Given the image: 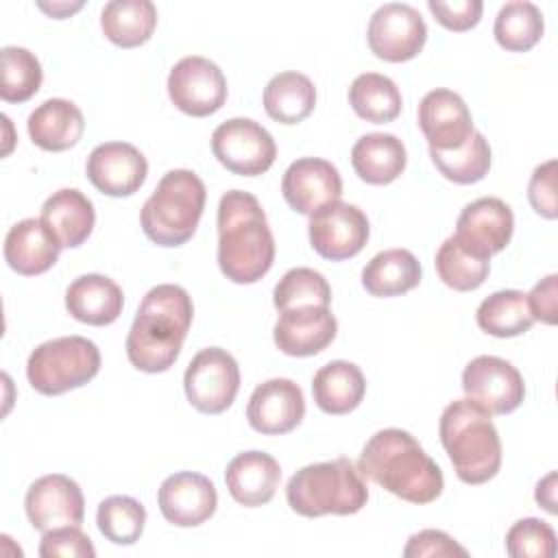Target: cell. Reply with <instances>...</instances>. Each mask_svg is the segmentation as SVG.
<instances>
[{"label":"cell","mask_w":558,"mask_h":558,"mask_svg":"<svg viewBox=\"0 0 558 558\" xmlns=\"http://www.w3.org/2000/svg\"><path fill=\"white\" fill-rule=\"evenodd\" d=\"M512 231V209L497 196H484L460 211L453 238L475 257L490 259L510 244Z\"/></svg>","instance_id":"obj_14"},{"label":"cell","mask_w":558,"mask_h":558,"mask_svg":"<svg viewBox=\"0 0 558 558\" xmlns=\"http://www.w3.org/2000/svg\"><path fill=\"white\" fill-rule=\"evenodd\" d=\"M536 504L543 506L547 512L556 514V473H549L536 484Z\"/></svg>","instance_id":"obj_46"},{"label":"cell","mask_w":558,"mask_h":558,"mask_svg":"<svg viewBox=\"0 0 558 558\" xmlns=\"http://www.w3.org/2000/svg\"><path fill=\"white\" fill-rule=\"evenodd\" d=\"M429 157L445 179L460 185H471L488 174L493 153L484 133L473 131L460 148L447 153L429 150Z\"/></svg>","instance_id":"obj_35"},{"label":"cell","mask_w":558,"mask_h":558,"mask_svg":"<svg viewBox=\"0 0 558 558\" xmlns=\"http://www.w3.org/2000/svg\"><path fill=\"white\" fill-rule=\"evenodd\" d=\"M172 105L194 118L216 113L227 100V78L207 57L190 54L179 59L168 74Z\"/></svg>","instance_id":"obj_10"},{"label":"cell","mask_w":558,"mask_h":558,"mask_svg":"<svg viewBox=\"0 0 558 558\" xmlns=\"http://www.w3.org/2000/svg\"><path fill=\"white\" fill-rule=\"evenodd\" d=\"M418 126L429 144V150L440 153L460 148L475 131L464 98L445 87L432 89L421 98Z\"/></svg>","instance_id":"obj_18"},{"label":"cell","mask_w":558,"mask_h":558,"mask_svg":"<svg viewBox=\"0 0 558 558\" xmlns=\"http://www.w3.org/2000/svg\"><path fill=\"white\" fill-rule=\"evenodd\" d=\"M405 558H423V556H462L466 558L469 551L456 543L453 536H449L442 530H421L408 538V545L403 547Z\"/></svg>","instance_id":"obj_44"},{"label":"cell","mask_w":558,"mask_h":558,"mask_svg":"<svg viewBox=\"0 0 558 558\" xmlns=\"http://www.w3.org/2000/svg\"><path fill=\"white\" fill-rule=\"evenodd\" d=\"M61 248V242L41 218H24L15 222L4 238L7 264L26 277L41 275L52 268Z\"/></svg>","instance_id":"obj_23"},{"label":"cell","mask_w":558,"mask_h":558,"mask_svg":"<svg viewBox=\"0 0 558 558\" xmlns=\"http://www.w3.org/2000/svg\"><path fill=\"white\" fill-rule=\"evenodd\" d=\"M205 198L207 190L196 172L185 168L168 170L140 214L146 238L159 246L185 244L196 233Z\"/></svg>","instance_id":"obj_6"},{"label":"cell","mask_w":558,"mask_h":558,"mask_svg":"<svg viewBox=\"0 0 558 558\" xmlns=\"http://www.w3.org/2000/svg\"><path fill=\"white\" fill-rule=\"evenodd\" d=\"M440 442L464 484H484L501 466L499 432L482 405L469 397L451 401L438 423Z\"/></svg>","instance_id":"obj_4"},{"label":"cell","mask_w":558,"mask_h":558,"mask_svg":"<svg viewBox=\"0 0 558 558\" xmlns=\"http://www.w3.org/2000/svg\"><path fill=\"white\" fill-rule=\"evenodd\" d=\"M427 9L434 13V17L449 31L462 33L473 28L482 17V0H427Z\"/></svg>","instance_id":"obj_43"},{"label":"cell","mask_w":558,"mask_h":558,"mask_svg":"<svg viewBox=\"0 0 558 558\" xmlns=\"http://www.w3.org/2000/svg\"><path fill=\"white\" fill-rule=\"evenodd\" d=\"M96 525L116 545H133L146 525V508L129 495H111L98 504Z\"/></svg>","instance_id":"obj_37"},{"label":"cell","mask_w":558,"mask_h":558,"mask_svg":"<svg viewBox=\"0 0 558 558\" xmlns=\"http://www.w3.org/2000/svg\"><path fill=\"white\" fill-rule=\"evenodd\" d=\"M545 31V20L541 9L527 0L506 2L495 17V39L501 48L510 52H525L534 48Z\"/></svg>","instance_id":"obj_34"},{"label":"cell","mask_w":558,"mask_h":558,"mask_svg":"<svg viewBox=\"0 0 558 558\" xmlns=\"http://www.w3.org/2000/svg\"><path fill=\"white\" fill-rule=\"evenodd\" d=\"M506 551L512 558H554L556 532L541 519H519L506 534Z\"/></svg>","instance_id":"obj_40"},{"label":"cell","mask_w":558,"mask_h":558,"mask_svg":"<svg viewBox=\"0 0 558 558\" xmlns=\"http://www.w3.org/2000/svg\"><path fill=\"white\" fill-rule=\"evenodd\" d=\"M366 39L375 57L401 63L414 59L423 50L427 41V24L412 4L386 2L371 15Z\"/></svg>","instance_id":"obj_11"},{"label":"cell","mask_w":558,"mask_h":558,"mask_svg":"<svg viewBox=\"0 0 558 558\" xmlns=\"http://www.w3.org/2000/svg\"><path fill=\"white\" fill-rule=\"evenodd\" d=\"M2 59V85L0 98L4 102H24L33 98L41 87V63L39 59L20 46H4L0 50Z\"/></svg>","instance_id":"obj_38"},{"label":"cell","mask_w":558,"mask_h":558,"mask_svg":"<svg viewBox=\"0 0 558 558\" xmlns=\"http://www.w3.org/2000/svg\"><path fill=\"white\" fill-rule=\"evenodd\" d=\"M434 264L440 281L458 292L477 290L490 272V259L475 257L473 253L462 248L453 235L440 244Z\"/></svg>","instance_id":"obj_36"},{"label":"cell","mask_w":558,"mask_h":558,"mask_svg":"<svg viewBox=\"0 0 558 558\" xmlns=\"http://www.w3.org/2000/svg\"><path fill=\"white\" fill-rule=\"evenodd\" d=\"M41 558H94L96 549L89 536L78 525H63L44 532L39 543Z\"/></svg>","instance_id":"obj_41"},{"label":"cell","mask_w":558,"mask_h":558,"mask_svg":"<svg viewBox=\"0 0 558 558\" xmlns=\"http://www.w3.org/2000/svg\"><path fill=\"white\" fill-rule=\"evenodd\" d=\"M464 395L490 414L514 412L525 397L517 366L497 355H477L462 371Z\"/></svg>","instance_id":"obj_13"},{"label":"cell","mask_w":558,"mask_h":558,"mask_svg":"<svg viewBox=\"0 0 558 558\" xmlns=\"http://www.w3.org/2000/svg\"><path fill=\"white\" fill-rule=\"evenodd\" d=\"M41 220L65 248L81 246L94 229V203L76 187L52 192L41 205Z\"/></svg>","instance_id":"obj_26"},{"label":"cell","mask_w":558,"mask_h":558,"mask_svg":"<svg viewBox=\"0 0 558 558\" xmlns=\"http://www.w3.org/2000/svg\"><path fill=\"white\" fill-rule=\"evenodd\" d=\"M85 172L98 192L120 198L135 194L144 185L148 161L129 142H105L89 153Z\"/></svg>","instance_id":"obj_16"},{"label":"cell","mask_w":558,"mask_h":558,"mask_svg":"<svg viewBox=\"0 0 558 558\" xmlns=\"http://www.w3.org/2000/svg\"><path fill=\"white\" fill-rule=\"evenodd\" d=\"M124 307L122 288L98 272L76 277L65 290V310L85 325L105 327L118 320Z\"/></svg>","instance_id":"obj_24"},{"label":"cell","mask_w":558,"mask_h":558,"mask_svg":"<svg viewBox=\"0 0 558 558\" xmlns=\"http://www.w3.org/2000/svg\"><path fill=\"white\" fill-rule=\"evenodd\" d=\"M307 233L312 248L320 257L342 262L355 257L366 246L371 225L357 205L333 201L310 216Z\"/></svg>","instance_id":"obj_12"},{"label":"cell","mask_w":558,"mask_h":558,"mask_svg":"<svg viewBox=\"0 0 558 558\" xmlns=\"http://www.w3.org/2000/svg\"><path fill=\"white\" fill-rule=\"evenodd\" d=\"M194 318L192 296L177 283L150 288L133 318L126 336V357L144 373L168 371L183 347Z\"/></svg>","instance_id":"obj_2"},{"label":"cell","mask_w":558,"mask_h":558,"mask_svg":"<svg viewBox=\"0 0 558 558\" xmlns=\"http://www.w3.org/2000/svg\"><path fill=\"white\" fill-rule=\"evenodd\" d=\"M316 107V87L310 76L288 70L275 74L264 87V109L281 124L303 122Z\"/></svg>","instance_id":"obj_31"},{"label":"cell","mask_w":558,"mask_h":558,"mask_svg":"<svg viewBox=\"0 0 558 558\" xmlns=\"http://www.w3.org/2000/svg\"><path fill=\"white\" fill-rule=\"evenodd\" d=\"M281 482L279 462L266 451H242L238 453L225 471V484L229 495L246 506L257 508L268 504Z\"/></svg>","instance_id":"obj_22"},{"label":"cell","mask_w":558,"mask_h":558,"mask_svg":"<svg viewBox=\"0 0 558 558\" xmlns=\"http://www.w3.org/2000/svg\"><path fill=\"white\" fill-rule=\"evenodd\" d=\"M421 283V264L408 248H388L371 257L362 286L373 296H399Z\"/></svg>","instance_id":"obj_29"},{"label":"cell","mask_w":558,"mask_h":558,"mask_svg":"<svg viewBox=\"0 0 558 558\" xmlns=\"http://www.w3.org/2000/svg\"><path fill=\"white\" fill-rule=\"evenodd\" d=\"M408 163L403 142L392 133H366L351 148L355 174L371 185L392 183Z\"/></svg>","instance_id":"obj_27"},{"label":"cell","mask_w":558,"mask_h":558,"mask_svg":"<svg viewBox=\"0 0 558 558\" xmlns=\"http://www.w3.org/2000/svg\"><path fill=\"white\" fill-rule=\"evenodd\" d=\"M558 275H547L545 279H541L527 296V305L532 312L534 320L554 325L556 323V310H558Z\"/></svg>","instance_id":"obj_45"},{"label":"cell","mask_w":558,"mask_h":558,"mask_svg":"<svg viewBox=\"0 0 558 558\" xmlns=\"http://www.w3.org/2000/svg\"><path fill=\"white\" fill-rule=\"evenodd\" d=\"M157 504L168 523L177 527H196L214 517L218 493L214 482L203 473L179 471L161 482Z\"/></svg>","instance_id":"obj_17"},{"label":"cell","mask_w":558,"mask_h":558,"mask_svg":"<svg viewBox=\"0 0 558 558\" xmlns=\"http://www.w3.org/2000/svg\"><path fill=\"white\" fill-rule=\"evenodd\" d=\"M349 105L362 120L386 124L401 113L403 100L397 83L390 76L364 72L355 76L349 87Z\"/></svg>","instance_id":"obj_32"},{"label":"cell","mask_w":558,"mask_h":558,"mask_svg":"<svg viewBox=\"0 0 558 558\" xmlns=\"http://www.w3.org/2000/svg\"><path fill=\"white\" fill-rule=\"evenodd\" d=\"M281 192L290 209L312 216L316 209L340 201L342 179L331 161L320 157H301L283 172Z\"/></svg>","instance_id":"obj_19"},{"label":"cell","mask_w":558,"mask_h":558,"mask_svg":"<svg viewBox=\"0 0 558 558\" xmlns=\"http://www.w3.org/2000/svg\"><path fill=\"white\" fill-rule=\"evenodd\" d=\"M366 392V379L357 364L333 360L320 366L312 379V395L316 405L327 414L353 412Z\"/></svg>","instance_id":"obj_28"},{"label":"cell","mask_w":558,"mask_h":558,"mask_svg":"<svg viewBox=\"0 0 558 558\" xmlns=\"http://www.w3.org/2000/svg\"><path fill=\"white\" fill-rule=\"evenodd\" d=\"M475 320L482 331L495 338H514L534 325L527 296L521 290L493 292L480 303Z\"/></svg>","instance_id":"obj_33"},{"label":"cell","mask_w":558,"mask_h":558,"mask_svg":"<svg viewBox=\"0 0 558 558\" xmlns=\"http://www.w3.org/2000/svg\"><path fill=\"white\" fill-rule=\"evenodd\" d=\"M100 371V351L96 342L83 336H61L41 342L26 362V377L31 386L57 397L92 381Z\"/></svg>","instance_id":"obj_7"},{"label":"cell","mask_w":558,"mask_h":558,"mask_svg":"<svg viewBox=\"0 0 558 558\" xmlns=\"http://www.w3.org/2000/svg\"><path fill=\"white\" fill-rule=\"evenodd\" d=\"M24 508L31 525L44 534L63 525H81L85 517V497L72 477L50 473L37 477L28 486Z\"/></svg>","instance_id":"obj_15"},{"label":"cell","mask_w":558,"mask_h":558,"mask_svg":"<svg viewBox=\"0 0 558 558\" xmlns=\"http://www.w3.org/2000/svg\"><path fill=\"white\" fill-rule=\"evenodd\" d=\"M26 129L35 146L61 153L78 144L85 131V120L72 100L48 98L31 111Z\"/></svg>","instance_id":"obj_25"},{"label":"cell","mask_w":558,"mask_h":558,"mask_svg":"<svg viewBox=\"0 0 558 558\" xmlns=\"http://www.w3.org/2000/svg\"><path fill=\"white\" fill-rule=\"evenodd\" d=\"M157 26V7L150 0H111L100 11L105 37L120 48H135L150 39Z\"/></svg>","instance_id":"obj_30"},{"label":"cell","mask_w":558,"mask_h":558,"mask_svg":"<svg viewBox=\"0 0 558 558\" xmlns=\"http://www.w3.org/2000/svg\"><path fill=\"white\" fill-rule=\"evenodd\" d=\"M275 262V238L259 201L229 190L218 203V266L233 283L259 281Z\"/></svg>","instance_id":"obj_3"},{"label":"cell","mask_w":558,"mask_h":558,"mask_svg":"<svg viewBox=\"0 0 558 558\" xmlns=\"http://www.w3.org/2000/svg\"><path fill=\"white\" fill-rule=\"evenodd\" d=\"M272 303L277 312L292 310V307H303V305H325L329 307L331 303V288L327 279L305 266L290 268L275 286L272 290Z\"/></svg>","instance_id":"obj_39"},{"label":"cell","mask_w":558,"mask_h":558,"mask_svg":"<svg viewBox=\"0 0 558 558\" xmlns=\"http://www.w3.org/2000/svg\"><path fill=\"white\" fill-rule=\"evenodd\" d=\"M357 471L362 477L416 506L432 504L445 488L440 466L410 432L399 427L379 429L366 440Z\"/></svg>","instance_id":"obj_1"},{"label":"cell","mask_w":558,"mask_h":558,"mask_svg":"<svg viewBox=\"0 0 558 558\" xmlns=\"http://www.w3.org/2000/svg\"><path fill=\"white\" fill-rule=\"evenodd\" d=\"M338 331V320L325 305H303L279 312L272 329L277 349L292 357H307L325 351Z\"/></svg>","instance_id":"obj_21"},{"label":"cell","mask_w":558,"mask_h":558,"mask_svg":"<svg viewBox=\"0 0 558 558\" xmlns=\"http://www.w3.org/2000/svg\"><path fill=\"white\" fill-rule=\"evenodd\" d=\"M187 401L203 414H220L235 401L240 390V366L235 357L220 349H201L183 375Z\"/></svg>","instance_id":"obj_8"},{"label":"cell","mask_w":558,"mask_h":558,"mask_svg":"<svg viewBox=\"0 0 558 558\" xmlns=\"http://www.w3.org/2000/svg\"><path fill=\"white\" fill-rule=\"evenodd\" d=\"M527 201L536 214L554 220L558 216L556 201V159H549L534 168L527 185Z\"/></svg>","instance_id":"obj_42"},{"label":"cell","mask_w":558,"mask_h":558,"mask_svg":"<svg viewBox=\"0 0 558 558\" xmlns=\"http://www.w3.org/2000/svg\"><path fill=\"white\" fill-rule=\"evenodd\" d=\"M81 7H83V2H74V4H70V2H52V4L39 2V9H44L46 13H50V15H52V17H57V20H61V17H68L70 13L78 11Z\"/></svg>","instance_id":"obj_47"},{"label":"cell","mask_w":558,"mask_h":558,"mask_svg":"<svg viewBox=\"0 0 558 558\" xmlns=\"http://www.w3.org/2000/svg\"><path fill=\"white\" fill-rule=\"evenodd\" d=\"M305 416V399L299 384L288 377L262 381L246 405L248 425L266 436L292 432Z\"/></svg>","instance_id":"obj_20"},{"label":"cell","mask_w":558,"mask_h":558,"mask_svg":"<svg viewBox=\"0 0 558 558\" xmlns=\"http://www.w3.org/2000/svg\"><path fill=\"white\" fill-rule=\"evenodd\" d=\"M211 153L229 172L257 177L275 163L277 144L259 122L231 118L214 129Z\"/></svg>","instance_id":"obj_9"},{"label":"cell","mask_w":558,"mask_h":558,"mask_svg":"<svg viewBox=\"0 0 558 558\" xmlns=\"http://www.w3.org/2000/svg\"><path fill=\"white\" fill-rule=\"evenodd\" d=\"M286 499L301 517H347L366 506L368 488L351 458H336L299 469L286 486Z\"/></svg>","instance_id":"obj_5"}]
</instances>
